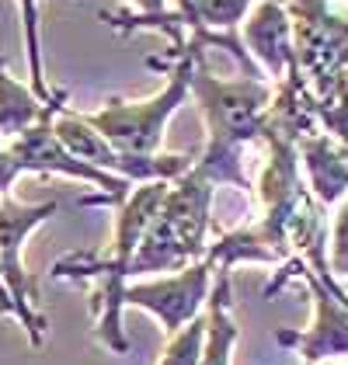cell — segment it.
<instances>
[{"mask_svg":"<svg viewBox=\"0 0 348 365\" xmlns=\"http://www.w3.org/2000/svg\"><path fill=\"white\" fill-rule=\"evenodd\" d=\"M188 46L195 53L192 66V94L205 115V150L199 153L195 168L203 170L213 185H233L237 192L255 198V185L244 174V150L261 143V129L268 108L275 101V87L268 77H237L223 81L205 63V42L188 35Z\"/></svg>","mask_w":348,"mask_h":365,"instance_id":"1","label":"cell"},{"mask_svg":"<svg viewBox=\"0 0 348 365\" xmlns=\"http://www.w3.org/2000/svg\"><path fill=\"white\" fill-rule=\"evenodd\" d=\"M168 185L171 181H146L140 188H133V195L126 198V205H118L116 216V237L108 254H63L56 264L49 268L53 279L66 282H84L98 279V292L91 299L94 307V337L101 341L105 351L112 355H126L129 341L122 334V309H126V285L133 279V261L143 244L150 223L157 220L164 198H168Z\"/></svg>","mask_w":348,"mask_h":365,"instance_id":"2","label":"cell"},{"mask_svg":"<svg viewBox=\"0 0 348 365\" xmlns=\"http://www.w3.org/2000/svg\"><path fill=\"white\" fill-rule=\"evenodd\" d=\"M216 185L199 168L174 178L168 185V198L150 223L143 244L133 261V275L143 272H185L188 264L203 261L209 251V205Z\"/></svg>","mask_w":348,"mask_h":365,"instance_id":"3","label":"cell"},{"mask_svg":"<svg viewBox=\"0 0 348 365\" xmlns=\"http://www.w3.org/2000/svg\"><path fill=\"white\" fill-rule=\"evenodd\" d=\"M192 66H195V53L185 42L181 49H174V66L168 73V84L157 94H150L143 101L108 98L101 112L84 115L87 125L94 133H101L105 143L118 150L122 157H157L171 115L192 94Z\"/></svg>","mask_w":348,"mask_h":365,"instance_id":"4","label":"cell"},{"mask_svg":"<svg viewBox=\"0 0 348 365\" xmlns=\"http://www.w3.org/2000/svg\"><path fill=\"white\" fill-rule=\"evenodd\" d=\"M292 279H300L314 292L317 317H314L310 331H275V341L292 348L307 365H324V362H331V359L348 355V296L338 289V282L320 279L307 261L290 257V261L282 264V272H275V275L268 279L265 296H275V292L286 289Z\"/></svg>","mask_w":348,"mask_h":365,"instance_id":"5","label":"cell"},{"mask_svg":"<svg viewBox=\"0 0 348 365\" xmlns=\"http://www.w3.org/2000/svg\"><path fill=\"white\" fill-rule=\"evenodd\" d=\"M296 63L314 94L348 70V0H286Z\"/></svg>","mask_w":348,"mask_h":365,"instance_id":"6","label":"cell"},{"mask_svg":"<svg viewBox=\"0 0 348 365\" xmlns=\"http://www.w3.org/2000/svg\"><path fill=\"white\" fill-rule=\"evenodd\" d=\"M56 209H59V202L21 205V202H14L11 195H0V282L11 292L14 317L29 331L31 348H42L46 344L49 320L39 309V289H35V279L29 275V268L21 261V251H25V240H29L31 230L46 223Z\"/></svg>","mask_w":348,"mask_h":365,"instance_id":"7","label":"cell"},{"mask_svg":"<svg viewBox=\"0 0 348 365\" xmlns=\"http://www.w3.org/2000/svg\"><path fill=\"white\" fill-rule=\"evenodd\" d=\"M216 268H220V264L205 254L203 261L188 264L185 272H174L168 279L129 282V285H126V307L150 309V313L164 324L168 337H174L178 331H185L195 317L205 313Z\"/></svg>","mask_w":348,"mask_h":365,"instance_id":"8","label":"cell"},{"mask_svg":"<svg viewBox=\"0 0 348 365\" xmlns=\"http://www.w3.org/2000/svg\"><path fill=\"white\" fill-rule=\"evenodd\" d=\"M244 35V49L258 63V70L282 84L290 66L296 63V49H292V21L286 11V0H255L251 14L240 25Z\"/></svg>","mask_w":348,"mask_h":365,"instance_id":"9","label":"cell"},{"mask_svg":"<svg viewBox=\"0 0 348 365\" xmlns=\"http://www.w3.org/2000/svg\"><path fill=\"white\" fill-rule=\"evenodd\" d=\"M300 160L307 164V181L317 202L327 209L348 192V157L327 133H314L300 143Z\"/></svg>","mask_w":348,"mask_h":365,"instance_id":"10","label":"cell"},{"mask_svg":"<svg viewBox=\"0 0 348 365\" xmlns=\"http://www.w3.org/2000/svg\"><path fill=\"white\" fill-rule=\"evenodd\" d=\"M230 303V268H216L213 292H209V303H205V348L199 365H230V351L233 341H237Z\"/></svg>","mask_w":348,"mask_h":365,"instance_id":"11","label":"cell"},{"mask_svg":"<svg viewBox=\"0 0 348 365\" xmlns=\"http://www.w3.org/2000/svg\"><path fill=\"white\" fill-rule=\"evenodd\" d=\"M317 98V122L320 133H327L338 143V150L348 157V70H342Z\"/></svg>","mask_w":348,"mask_h":365,"instance_id":"12","label":"cell"},{"mask_svg":"<svg viewBox=\"0 0 348 365\" xmlns=\"http://www.w3.org/2000/svg\"><path fill=\"white\" fill-rule=\"evenodd\" d=\"M21 11V31H25V53H29V87L35 91L39 101H53L56 91L46 81L42 66V38H39V0H18Z\"/></svg>","mask_w":348,"mask_h":365,"instance_id":"13","label":"cell"},{"mask_svg":"<svg viewBox=\"0 0 348 365\" xmlns=\"http://www.w3.org/2000/svg\"><path fill=\"white\" fill-rule=\"evenodd\" d=\"M136 11L129 14V11H101L98 18L108 25V29H116L118 35H133V31H140L146 21H157V18H164L171 7H168V0H129Z\"/></svg>","mask_w":348,"mask_h":365,"instance_id":"14","label":"cell"},{"mask_svg":"<svg viewBox=\"0 0 348 365\" xmlns=\"http://www.w3.org/2000/svg\"><path fill=\"white\" fill-rule=\"evenodd\" d=\"M331 272L348 279V198L334 216V230H331Z\"/></svg>","mask_w":348,"mask_h":365,"instance_id":"15","label":"cell"},{"mask_svg":"<svg viewBox=\"0 0 348 365\" xmlns=\"http://www.w3.org/2000/svg\"><path fill=\"white\" fill-rule=\"evenodd\" d=\"M324 365H327V362H324Z\"/></svg>","mask_w":348,"mask_h":365,"instance_id":"16","label":"cell"}]
</instances>
